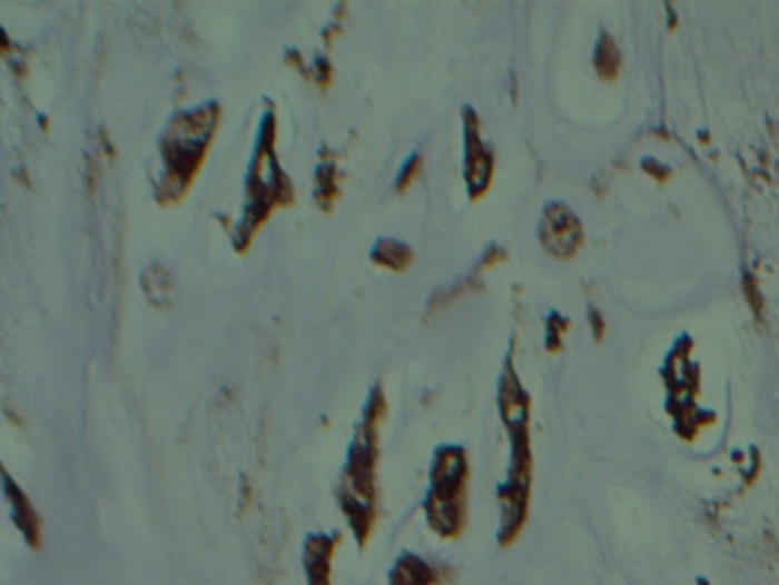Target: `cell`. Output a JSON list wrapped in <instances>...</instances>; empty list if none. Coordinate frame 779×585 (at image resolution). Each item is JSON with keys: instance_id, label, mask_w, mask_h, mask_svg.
I'll return each instance as SVG.
<instances>
[{"instance_id": "cell-3", "label": "cell", "mask_w": 779, "mask_h": 585, "mask_svg": "<svg viewBox=\"0 0 779 585\" xmlns=\"http://www.w3.org/2000/svg\"><path fill=\"white\" fill-rule=\"evenodd\" d=\"M338 542H341L338 533L334 535L318 533L307 537L302 563H305V574L309 585H332V558Z\"/></svg>"}, {"instance_id": "cell-2", "label": "cell", "mask_w": 779, "mask_h": 585, "mask_svg": "<svg viewBox=\"0 0 779 585\" xmlns=\"http://www.w3.org/2000/svg\"><path fill=\"white\" fill-rule=\"evenodd\" d=\"M451 569L430 563L412 552H403L388 572V585H444Z\"/></svg>"}, {"instance_id": "cell-1", "label": "cell", "mask_w": 779, "mask_h": 585, "mask_svg": "<svg viewBox=\"0 0 779 585\" xmlns=\"http://www.w3.org/2000/svg\"><path fill=\"white\" fill-rule=\"evenodd\" d=\"M423 508L427 524L442 537L462 533L466 517V457L462 448L446 446L437 453Z\"/></svg>"}]
</instances>
